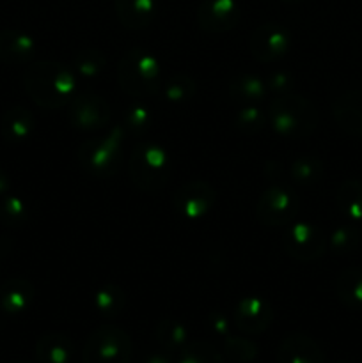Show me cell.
Returning a JSON list of instances; mask_svg holds the SVG:
<instances>
[{"label": "cell", "mask_w": 362, "mask_h": 363, "mask_svg": "<svg viewBox=\"0 0 362 363\" xmlns=\"http://www.w3.org/2000/svg\"><path fill=\"white\" fill-rule=\"evenodd\" d=\"M23 87L35 105L46 110H57L71 101L77 91V82L73 71L64 64L41 60L27 67Z\"/></svg>", "instance_id": "obj_1"}, {"label": "cell", "mask_w": 362, "mask_h": 363, "mask_svg": "<svg viewBox=\"0 0 362 363\" xmlns=\"http://www.w3.org/2000/svg\"><path fill=\"white\" fill-rule=\"evenodd\" d=\"M266 117L275 133L295 140L307 137L318 128V110L304 96H275L270 101Z\"/></svg>", "instance_id": "obj_2"}, {"label": "cell", "mask_w": 362, "mask_h": 363, "mask_svg": "<svg viewBox=\"0 0 362 363\" xmlns=\"http://www.w3.org/2000/svg\"><path fill=\"white\" fill-rule=\"evenodd\" d=\"M117 82L126 94L133 98H149L158 92V60L144 50H130L117 64Z\"/></svg>", "instance_id": "obj_3"}, {"label": "cell", "mask_w": 362, "mask_h": 363, "mask_svg": "<svg viewBox=\"0 0 362 363\" xmlns=\"http://www.w3.org/2000/svg\"><path fill=\"white\" fill-rule=\"evenodd\" d=\"M130 179L138 190L155 194L162 190L170 176V160L158 144H142L133 149L128 160Z\"/></svg>", "instance_id": "obj_4"}, {"label": "cell", "mask_w": 362, "mask_h": 363, "mask_svg": "<svg viewBox=\"0 0 362 363\" xmlns=\"http://www.w3.org/2000/svg\"><path fill=\"white\" fill-rule=\"evenodd\" d=\"M133 346L123 328L103 325L87 337L82 351V363H130Z\"/></svg>", "instance_id": "obj_5"}, {"label": "cell", "mask_w": 362, "mask_h": 363, "mask_svg": "<svg viewBox=\"0 0 362 363\" xmlns=\"http://www.w3.org/2000/svg\"><path fill=\"white\" fill-rule=\"evenodd\" d=\"M121 145H123L121 128H114L105 137L85 142L78 151L82 169L91 172L92 176H114L121 165Z\"/></svg>", "instance_id": "obj_6"}, {"label": "cell", "mask_w": 362, "mask_h": 363, "mask_svg": "<svg viewBox=\"0 0 362 363\" xmlns=\"http://www.w3.org/2000/svg\"><path fill=\"white\" fill-rule=\"evenodd\" d=\"M283 247L293 259L302 262L314 261L325 252V236L318 227L298 222L283 238Z\"/></svg>", "instance_id": "obj_7"}, {"label": "cell", "mask_w": 362, "mask_h": 363, "mask_svg": "<svg viewBox=\"0 0 362 363\" xmlns=\"http://www.w3.org/2000/svg\"><path fill=\"white\" fill-rule=\"evenodd\" d=\"M216 194L206 181H188L174 195V209L187 220H199L212 211Z\"/></svg>", "instance_id": "obj_8"}, {"label": "cell", "mask_w": 362, "mask_h": 363, "mask_svg": "<svg viewBox=\"0 0 362 363\" xmlns=\"http://www.w3.org/2000/svg\"><path fill=\"white\" fill-rule=\"evenodd\" d=\"M297 215V199L280 186H272L263 191L256 206V216L270 227L284 225Z\"/></svg>", "instance_id": "obj_9"}, {"label": "cell", "mask_w": 362, "mask_h": 363, "mask_svg": "<svg viewBox=\"0 0 362 363\" xmlns=\"http://www.w3.org/2000/svg\"><path fill=\"white\" fill-rule=\"evenodd\" d=\"M290 48V35L280 25L263 23L252 32L251 53L259 62H273L286 55Z\"/></svg>", "instance_id": "obj_10"}, {"label": "cell", "mask_w": 362, "mask_h": 363, "mask_svg": "<svg viewBox=\"0 0 362 363\" xmlns=\"http://www.w3.org/2000/svg\"><path fill=\"white\" fill-rule=\"evenodd\" d=\"M67 116L78 130H98L110 121V106L102 96L80 94L71 101Z\"/></svg>", "instance_id": "obj_11"}, {"label": "cell", "mask_w": 362, "mask_h": 363, "mask_svg": "<svg viewBox=\"0 0 362 363\" xmlns=\"http://www.w3.org/2000/svg\"><path fill=\"white\" fill-rule=\"evenodd\" d=\"M240 20L236 0H202L197 9V21L201 28L212 34L231 30Z\"/></svg>", "instance_id": "obj_12"}, {"label": "cell", "mask_w": 362, "mask_h": 363, "mask_svg": "<svg viewBox=\"0 0 362 363\" xmlns=\"http://www.w3.org/2000/svg\"><path fill=\"white\" fill-rule=\"evenodd\" d=\"M273 319L268 301L258 296H247L236 305L234 323L245 333H261L270 326Z\"/></svg>", "instance_id": "obj_13"}, {"label": "cell", "mask_w": 362, "mask_h": 363, "mask_svg": "<svg viewBox=\"0 0 362 363\" xmlns=\"http://www.w3.org/2000/svg\"><path fill=\"white\" fill-rule=\"evenodd\" d=\"M279 363H325L323 351L305 333H291L284 337L277 353Z\"/></svg>", "instance_id": "obj_14"}, {"label": "cell", "mask_w": 362, "mask_h": 363, "mask_svg": "<svg viewBox=\"0 0 362 363\" xmlns=\"http://www.w3.org/2000/svg\"><path fill=\"white\" fill-rule=\"evenodd\" d=\"M34 286L25 279H9L0 286V311L6 314H21L34 300Z\"/></svg>", "instance_id": "obj_15"}, {"label": "cell", "mask_w": 362, "mask_h": 363, "mask_svg": "<svg viewBox=\"0 0 362 363\" xmlns=\"http://www.w3.org/2000/svg\"><path fill=\"white\" fill-rule=\"evenodd\" d=\"M35 43L31 35L20 30L0 32V60L7 64L27 62L34 57Z\"/></svg>", "instance_id": "obj_16"}, {"label": "cell", "mask_w": 362, "mask_h": 363, "mask_svg": "<svg viewBox=\"0 0 362 363\" xmlns=\"http://www.w3.org/2000/svg\"><path fill=\"white\" fill-rule=\"evenodd\" d=\"M34 130V117L23 106H11L4 112L0 131H2L4 140L9 144H20L27 140Z\"/></svg>", "instance_id": "obj_17"}, {"label": "cell", "mask_w": 362, "mask_h": 363, "mask_svg": "<svg viewBox=\"0 0 362 363\" xmlns=\"http://www.w3.org/2000/svg\"><path fill=\"white\" fill-rule=\"evenodd\" d=\"M71 357H73V342L64 333H45L35 342V358L39 363H70Z\"/></svg>", "instance_id": "obj_18"}, {"label": "cell", "mask_w": 362, "mask_h": 363, "mask_svg": "<svg viewBox=\"0 0 362 363\" xmlns=\"http://www.w3.org/2000/svg\"><path fill=\"white\" fill-rule=\"evenodd\" d=\"M334 116L337 124L348 133L362 137V94L361 92H350L341 96L334 105Z\"/></svg>", "instance_id": "obj_19"}, {"label": "cell", "mask_w": 362, "mask_h": 363, "mask_svg": "<svg viewBox=\"0 0 362 363\" xmlns=\"http://www.w3.org/2000/svg\"><path fill=\"white\" fill-rule=\"evenodd\" d=\"M116 13L128 28H144L155 16V0H116Z\"/></svg>", "instance_id": "obj_20"}, {"label": "cell", "mask_w": 362, "mask_h": 363, "mask_svg": "<svg viewBox=\"0 0 362 363\" xmlns=\"http://www.w3.org/2000/svg\"><path fill=\"white\" fill-rule=\"evenodd\" d=\"M336 293L341 303L351 311L362 308V269L348 268L336 279Z\"/></svg>", "instance_id": "obj_21"}, {"label": "cell", "mask_w": 362, "mask_h": 363, "mask_svg": "<svg viewBox=\"0 0 362 363\" xmlns=\"http://www.w3.org/2000/svg\"><path fill=\"white\" fill-rule=\"evenodd\" d=\"M336 202L341 215L350 222H362V181L348 179L341 183L336 191Z\"/></svg>", "instance_id": "obj_22"}, {"label": "cell", "mask_w": 362, "mask_h": 363, "mask_svg": "<svg viewBox=\"0 0 362 363\" xmlns=\"http://www.w3.org/2000/svg\"><path fill=\"white\" fill-rule=\"evenodd\" d=\"M156 340L167 351H181L187 346L188 333L181 323L174 319H165L156 326Z\"/></svg>", "instance_id": "obj_23"}, {"label": "cell", "mask_w": 362, "mask_h": 363, "mask_svg": "<svg viewBox=\"0 0 362 363\" xmlns=\"http://www.w3.org/2000/svg\"><path fill=\"white\" fill-rule=\"evenodd\" d=\"M94 305L105 318H116L124 308V293L114 284H109L96 293Z\"/></svg>", "instance_id": "obj_24"}, {"label": "cell", "mask_w": 362, "mask_h": 363, "mask_svg": "<svg viewBox=\"0 0 362 363\" xmlns=\"http://www.w3.org/2000/svg\"><path fill=\"white\" fill-rule=\"evenodd\" d=\"M229 92L238 99H261L266 94V82L252 74H240L229 84Z\"/></svg>", "instance_id": "obj_25"}, {"label": "cell", "mask_w": 362, "mask_h": 363, "mask_svg": "<svg viewBox=\"0 0 362 363\" xmlns=\"http://www.w3.org/2000/svg\"><path fill=\"white\" fill-rule=\"evenodd\" d=\"M177 363H226L224 357L204 342L187 344L181 350Z\"/></svg>", "instance_id": "obj_26"}, {"label": "cell", "mask_w": 362, "mask_h": 363, "mask_svg": "<svg viewBox=\"0 0 362 363\" xmlns=\"http://www.w3.org/2000/svg\"><path fill=\"white\" fill-rule=\"evenodd\" d=\"M0 222L7 227H20L27 222V206L20 197L7 195L0 204Z\"/></svg>", "instance_id": "obj_27"}, {"label": "cell", "mask_w": 362, "mask_h": 363, "mask_svg": "<svg viewBox=\"0 0 362 363\" xmlns=\"http://www.w3.org/2000/svg\"><path fill=\"white\" fill-rule=\"evenodd\" d=\"M361 243V234L353 225L337 227L330 236V247L336 254H351Z\"/></svg>", "instance_id": "obj_28"}, {"label": "cell", "mask_w": 362, "mask_h": 363, "mask_svg": "<svg viewBox=\"0 0 362 363\" xmlns=\"http://www.w3.org/2000/svg\"><path fill=\"white\" fill-rule=\"evenodd\" d=\"M323 163L318 158H300L291 165V176L300 184H311L322 177Z\"/></svg>", "instance_id": "obj_29"}, {"label": "cell", "mask_w": 362, "mask_h": 363, "mask_svg": "<svg viewBox=\"0 0 362 363\" xmlns=\"http://www.w3.org/2000/svg\"><path fill=\"white\" fill-rule=\"evenodd\" d=\"M194 92L195 84L192 82V78L185 77V74H176L165 82V98L169 101H185V99H190Z\"/></svg>", "instance_id": "obj_30"}, {"label": "cell", "mask_w": 362, "mask_h": 363, "mask_svg": "<svg viewBox=\"0 0 362 363\" xmlns=\"http://www.w3.org/2000/svg\"><path fill=\"white\" fill-rule=\"evenodd\" d=\"M226 354L233 362L247 363L256 358V346L251 340L240 339V337H231L226 340Z\"/></svg>", "instance_id": "obj_31"}, {"label": "cell", "mask_w": 362, "mask_h": 363, "mask_svg": "<svg viewBox=\"0 0 362 363\" xmlns=\"http://www.w3.org/2000/svg\"><path fill=\"white\" fill-rule=\"evenodd\" d=\"M103 66H105V59L102 57V53L94 52V50L78 53L77 59H75V67L84 77H94L103 69Z\"/></svg>", "instance_id": "obj_32"}, {"label": "cell", "mask_w": 362, "mask_h": 363, "mask_svg": "<svg viewBox=\"0 0 362 363\" xmlns=\"http://www.w3.org/2000/svg\"><path fill=\"white\" fill-rule=\"evenodd\" d=\"M266 119V113H263L261 110L256 108V106H247V108H241L236 116V124L240 130L248 131V133H256L263 128Z\"/></svg>", "instance_id": "obj_33"}, {"label": "cell", "mask_w": 362, "mask_h": 363, "mask_svg": "<svg viewBox=\"0 0 362 363\" xmlns=\"http://www.w3.org/2000/svg\"><path fill=\"white\" fill-rule=\"evenodd\" d=\"M131 112L128 113V128L131 130H138V128H146L149 123V112L144 106H133L130 108Z\"/></svg>", "instance_id": "obj_34"}, {"label": "cell", "mask_w": 362, "mask_h": 363, "mask_svg": "<svg viewBox=\"0 0 362 363\" xmlns=\"http://www.w3.org/2000/svg\"><path fill=\"white\" fill-rule=\"evenodd\" d=\"M268 87H272L275 92L284 94V89L291 87V80L286 77V74L277 73V74H273L272 78H268V80H266V89Z\"/></svg>", "instance_id": "obj_35"}, {"label": "cell", "mask_w": 362, "mask_h": 363, "mask_svg": "<svg viewBox=\"0 0 362 363\" xmlns=\"http://www.w3.org/2000/svg\"><path fill=\"white\" fill-rule=\"evenodd\" d=\"M144 363H169V357H165V354H162V353L149 354V357L146 358Z\"/></svg>", "instance_id": "obj_36"}, {"label": "cell", "mask_w": 362, "mask_h": 363, "mask_svg": "<svg viewBox=\"0 0 362 363\" xmlns=\"http://www.w3.org/2000/svg\"><path fill=\"white\" fill-rule=\"evenodd\" d=\"M7 186H9V183H7L6 176H4V172L0 170V191H6Z\"/></svg>", "instance_id": "obj_37"}, {"label": "cell", "mask_w": 362, "mask_h": 363, "mask_svg": "<svg viewBox=\"0 0 362 363\" xmlns=\"http://www.w3.org/2000/svg\"><path fill=\"white\" fill-rule=\"evenodd\" d=\"M284 2H287V4H295V2H298V0H284Z\"/></svg>", "instance_id": "obj_38"}, {"label": "cell", "mask_w": 362, "mask_h": 363, "mask_svg": "<svg viewBox=\"0 0 362 363\" xmlns=\"http://www.w3.org/2000/svg\"><path fill=\"white\" fill-rule=\"evenodd\" d=\"M20 363H25V362H20Z\"/></svg>", "instance_id": "obj_39"}]
</instances>
